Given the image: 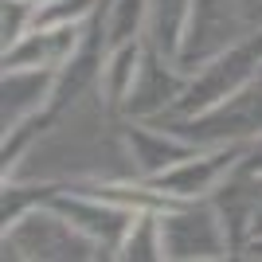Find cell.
Returning <instances> with one entry per match:
<instances>
[{"instance_id": "7a4b0ae2", "label": "cell", "mask_w": 262, "mask_h": 262, "mask_svg": "<svg viewBox=\"0 0 262 262\" xmlns=\"http://www.w3.org/2000/svg\"><path fill=\"white\" fill-rule=\"evenodd\" d=\"M164 227V258H223L235 251L227 223L215 200H180L176 208L161 211Z\"/></svg>"}, {"instance_id": "5b68a950", "label": "cell", "mask_w": 262, "mask_h": 262, "mask_svg": "<svg viewBox=\"0 0 262 262\" xmlns=\"http://www.w3.org/2000/svg\"><path fill=\"white\" fill-rule=\"evenodd\" d=\"M184 86H188L184 67L164 59L157 47H145V59H141V71H137V82H133V94L125 102V114L137 121H157L176 110Z\"/></svg>"}, {"instance_id": "52a82bcc", "label": "cell", "mask_w": 262, "mask_h": 262, "mask_svg": "<svg viewBox=\"0 0 262 262\" xmlns=\"http://www.w3.org/2000/svg\"><path fill=\"white\" fill-rule=\"evenodd\" d=\"M86 35V24H63V28H32V32L4 47V67H59L78 51Z\"/></svg>"}, {"instance_id": "9c48e42d", "label": "cell", "mask_w": 262, "mask_h": 262, "mask_svg": "<svg viewBox=\"0 0 262 262\" xmlns=\"http://www.w3.org/2000/svg\"><path fill=\"white\" fill-rule=\"evenodd\" d=\"M192 8H196V0H149V32H145V43L157 47L176 67H180V55H184Z\"/></svg>"}, {"instance_id": "277c9868", "label": "cell", "mask_w": 262, "mask_h": 262, "mask_svg": "<svg viewBox=\"0 0 262 262\" xmlns=\"http://www.w3.org/2000/svg\"><path fill=\"white\" fill-rule=\"evenodd\" d=\"M47 208L59 211V215H63L78 235H86L102 254H118L121 239H125L133 215H137V211L118 208V204H110V200L94 196V192H86V188H78V184L55 188L51 196H47Z\"/></svg>"}, {"instance_id": "8fae6325", "label": "cell", "mask_w": 262, "mask_h": 262, "mask_svg": "<svg viewBox=\"0 0 262 262\" xmlns=\"http://www.w3.org/2000/svg\"><path fill=\"white\" fill-rule=\"evenodd\" d=\"M102 28H106V43H137L149 32V0H102Z\"/></svg>"}, {"instance_id": "30bf717a", "label": "cell", "mask_w": 262, "mask_h": 262, "mask_svg": "<svg viewBox=\"0 0 262 262\" xmlns=\"http://www.w3.org/2000/svg\"><path fill=\"white\" fill-rule=\"evenodd\" d=\"M145 39L137 43H121V47H110L106 51V63H102V75H98V90L106 98L110 110H125L133 94V82H137V71H141V59H145Z\"/></svg>"}, {"instance_id": "ba28073f", "label": "cell", "mask_w": 262, "mask_h": 262, "mask_svg": "<svg viewBox=\"0 0 262 262\" xmlns=\"http://www.w3.org/2000/svg\"><path fill=\"white\" fill-rule=\"evenodd\" d=\"M59 71L51 67H4V129L47 110Z\"/></svg>"}, {"instance_id": "3957f363", "label": "cell", "mask_w": 262, "mask_h": 262, "mask_svg": "<svg viewBox=\"0 0 262 262\" xmlns=\"http://www.w3.org/2000/svg\"><path fill=\"white\" fill-rule=\"evenodd\" d=\"M251 153L247 141H223V145H200L192 157H184L180 164L164 168L153 184L161 192H168L172 200H208L219 192V184L227 180Z\"/></svg>"}, {"instance_id": "5bb4252c", "label": "cell", "mask_w": 262, "mask_h": 262, "mask_svg": "<svg viewBox=\"0 0 262 262\" xmlns=\"http://www.w3.org/2000/svg\"><path fill=\"white\" fill-rule=\"evenodd\" d=\"M247 251H251L254 258H262V235H258V239H251V243H247Z\"/></svg>"}, {"instance_id": "8992f818", "label": "cell", "mask_w": 262, "mask_h": 262, "mask_svg": "<svg viewBox=\"0 0 262 262\" xmlns=\"http://www.w3.org/2000/svg\"><path fill=\"white\" fill-rule=\"evenodd\" d=\"M125 145H129V161L137 168V176H145V180H157L164 168L180 164L184 157H192L200 149V145L184 141L180 133L164 129L157 121H133L125 129Z\"/></svg>"}, {"instance_id": "4fadbf2b", "label": "cell", "mask_w": 262, "mask_h": 262, "mask_svg": "<svg viewBox=\"0 0 262 262\" xmlns=\"http://www.w3.org/2000/svg\"><path fill=\"white\" fill-rule=\"evenodd\" d=\"M32 28H35V4L32 0H4V47L24 39Z\"/></svg>"}, {"instance_id": "7c38bea8", "label": "cell", "mask_w": 262, "mask_h": 262, "mask_svg": "<svg viewBox=\"0 0 262 262\" xmlns=\"http://www.w3.org/2000/svg\"><path fill=\"white\" fill-rule=\"evenodd\" d=\"M118 258L133 262H153L164 258V227H161V211H137L125 231V239L118 247Z\"/></svg>"}, {"instance_id": "6da1fadb", "label": "cell", "mask_w": 262, "mask_h": 262, "mask_svg": "<svg viewBox=\"0 0 262 262\" xmlns=\"http://www.w3.org/2000/svg\"><path fill=\"white\" fill-rule=\"evenodd\" d=\"M262 78V28L251 35H243L235 43H227L223 51H215L204 67H196L192 75H188V86L180 94L172 114H164V118H196V114H208L211 106L219 102L235 98L239 90H247ZM161 121V118H157Z\"/></svg>"}]
</instances>
